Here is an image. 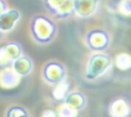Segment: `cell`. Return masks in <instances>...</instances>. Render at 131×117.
I'll list each match as a JSON object with an SVG mask.
<instances>
[{"label":"cell","instance_id":"obj_5","mask_svg":"<svg viewBox=\"0 0 131 117\" xmlns=\"http://www.w3.org/2000/svg\"><path fill=\"white\" fill-rule=\"evenodd\" d=\"M45 9L57 20H67L74 14L75 0H42Z\"/></svg>","mask_w":131,"mask_h":117},{"label":"cell","instance_id":"obj_18","mask_svg":"<svg viewBox=\"0 0 131 117\" xmlns=\"http://www.w3.org/2000/svg\"><path fill=\"white\" fill-rule=\"evenodd\" d=\"M11 66H12V62L9 60V57L7 56V54L3 49V46L1 45L0 46V70L11 68Z\"/></svg>","mask_w":131,"mask_h":117},{"label":"cell","instance_id":"obj_8","mask_svg":"<svg viewBox=\"0 0 131 117\" xmlns=\"http://www.w3.org/2000/svg\"><path fill=\"white\" fill-rule=\"evenodd\" d=\"M20 20V12L17 9H7L0 15V30L5 34L12 31Z\"/></svg>","mask_w":131,"mask_h":117},{"label":"cell","instance_id":"obj_1","mask_svg":"<svg viewBox=\"0 0 131 117\" xmlns=\"http://www.w3.org/2000/svg\"><path fill=\"white\" fill-rule=\"evenodd\" d=\"M30 33L36 43L47 45L54 40L57 34V26L51 17L36 14L30 22Z\"/></svg>","mask_w":131,"mask_h":117},{"label":"cell","instance_id":"obj_11","mask_svg":"<svg viewBox=\"0 0 131 117\" xmlns=\"http://www.w3.org/2000/svg\"><path fill=\"white\" fill-rule=\"evenodd\" d=\"M111 11L125 17L131 16V0H116L108 4Z\"/></svg>","mask_w":131,"mask_h":117},{"label":"cell","instance_id":"obj_4","mask_svg":"<svg viewBox=\"0 0 131 117\" xmlns=\"http://www.w3.org/2000/svg\"><path fill=\"white\" fill-rule=\"evenodd\" d=\"M42 79L49 85H56L67 79V69L57 61H49L42 68Z\"/></svg>","mask_w":131,"mask_h":117},{"label":"cell","instance_id":"obj_13","mask_svg":"<svg viewBox=\"0 0 131 117\" xmlns=\"http://www.w3.org/2000/svg\"><path fill=\"white\" fill-rule=\"evenodd\" d=\"M19 76L17 74L14 73V71L11 68L8 69H4L2 70L1 74H0V82L4 87H14L18 81H19Z\"/></svg>","mask_w":131,"mask_h":117},{"label":"cell","instance_id":"obj_16","mask_svg":"<svg viewBox=\"0 0 131 117\" xmlns=\"http://www.w3.org/2000/svg\"><path fill=\"white\" fill-rule=\"evenodd\" d=\"M5 117H31V116L26 107L20 105H12L6 109Z\"/></svg>","mask_w":131,"mask_h":117},{"label":"cell","instance_id":"obj_14","mask_svg":"<svg viewBox=\"0 0 131 117\" xmlns=\"http://www.w3.org/2000/svg\"><path fill=\"white\" fill-rule=\"evenodd\" d=\"M69 92H70V84H69L68 80L66 79L64 81H62V82L53 86L51 94H52V98L55 101L63 102L64 99L67 98V95L69 94Z\"/></svg>","mask_w":131,"mask_h":117},{"label":"cell","instance_id":"obj_7","mask_svg":"<svg viewBox=\"0 0 131 117\" xmlns=\"http://www.w3.org/2000/svg\"><path fill=\"white\" fill-rule=\"evenodd\" d=\"M107 112L110 117H130L131 105L126 98L118 96L110 103Z\"/></svg>","mask_w":131,"mask_h":117},{"label":"cell","instance_id":"obj_15","mask_svg":"<svg viewBox=\"0 0 131 117\" xmlns=\"http://www.w3.org/2000/svg\"><path fill=\"white\" fill-rule=\"evenodd\" d=\"M115 66L122 72L131 69V54L128 52H120L115 57Z\"/></svg>","mask_w":131,"mask_h":117},{"label":"cell","instance_id":"obj_20","mask_svg":"<svg viewBox=\"0 0 131 117\" xmlns=\"http://www.w3.org/2000/svg\"><path fill=\"white\" fill-rule=\"evenodd\" d=\"M8 9V5L5 0H0V15Z\"/></svg>","mask_w":131,"mask_h":117},{"label":"cell","instance_id":"obj_10","mask_svg":"<svg viewBox=\"0 0 131 117\" xmlns=\"http://www.w3.org/2000/svg\"><path fill=\"white\" fill-rule=\"evenodd\" d=\"M11 69L19 77H26L30 75L34 69V61L28 55H21L12 63Z\"/></svg>","mask_w":131,"mask_h":117},{"label":"cell","instance_id":"obj_2","mask_svg":"<svg viewBox=\"0 0 131 117\" xmlns=\"http://www.w3.org/2000/svg\"><path fill=\"white\" fill-rule=\"evenodd\" d=\"M113 57L105 52L93 53L87 63L85 78L88 81H93L103 76L113 66Z\"/></svg>","mask_w":131,"mask_h":117},{"label":"cell","instance_id":"obj_12","mask_svg":"<svg viewBox=\"0 0 131 117\" xmlns=\"http://www.w3.org/2000/svg\"><path fill=\"white\" fill-rule=\"evenodd\" d=\"M2 46H3V49H4L5 53L7 54V56L9 57V60L12 63L15 60H17L19 56L23 55V52H24L23 46L17 41H7Z\"/></svg>","mask_w":131,"mask_h":117},{"label":"cell","instance_id":"obj_22","mask_svg":"<svg viewBox=\"0 0 131 117\" xmlns=\"http://www.w3.org/2000/svg\"><path fill=\"white\" fill-rule=\"evenodd\" d=\"M76 117H81V116H80V115H77V116H76Z\"/></svg>","mask_w":131,"mask_h":117},{"label":"cell","instance_id":"obj_9","mask_svg":"<svg viewBox=\"0 0 131 117\" xmlns=\"http://www.w3.org/2000/svg\"><path fill=\"white\" fill-rule=\"evenodd\" d=\"M63 104H66L71 109H73L77 112H80V111H83L86 108L87 98L81 91H78V90L70 91L69 94L67 95V98L64 99Z\"/></svg>","mask_w":131,"mask_h":117},{"label":"cell","instance_id":"obj_19","mask_svg":"<svg viewBox=\"0 0 131 117\" xmlns=\"http://www.w3.org/2000/svg\"><path fill=\"white\" fill-rule=\"evenodd\" d=\"M41 117H58L57 112L52 110V109H46L42 112Z\"/></svg>","mask_w":131,"mask_h":117},{"label":"cell","instance_id":"obj_17","mask_svg":"<svg viewBox=\"0 0 131 117\" xmlns=\"http://www.w3.org/2000/svg\"><path fill=\"white\" fill-rule=\"evenodd\" d=\"M79 112L71 109L70 107H68L66 104H63L57 111V115L58 117H76Z\"/></svg>","mask_w":131,"mask_h":117},{"label":"cell","instance_id":"obj_21","mask_svg":"<svg viewBox=\"0 0 131 117\" xmlns=\"http://www.w3.org/2000/svg\"><path fill=\"white\" fill-rule=\"evenodd\" d=\"M3 37H4V33H3V32H2L1 30H0V42L2 41V39H3Z\"/></svg>","mask_w":131,"mask_h":117},{"label":"cell","instance_id":"obj_6","mask_svg":"<svg viewBox=\"0 0 131 117\" xmlns=\"http://www.w3.org/2000/svg\"><path fill=\"white\" fill-rule=\"evenodd\" d=\"M100 0H75L74 14L81 18L94 15L99 8Z\"/></svg>","mask_w":131,"mask_h":117},{"label":"cell","instance_id":"obj_3","mask_svg":"<svg viewBox=\"0 0 131 117\" xmlns=\"http://www.w3.org/2000/svg\"><path fill=\"white\" fill-rule=\"evenodd\" d=\"M112 42L111 34L103 29H93L87 32L85 36L86 46L95 52H102L106 50Z\"/></svg>","mask_w":131,"mask_h":117}]
</instances>
